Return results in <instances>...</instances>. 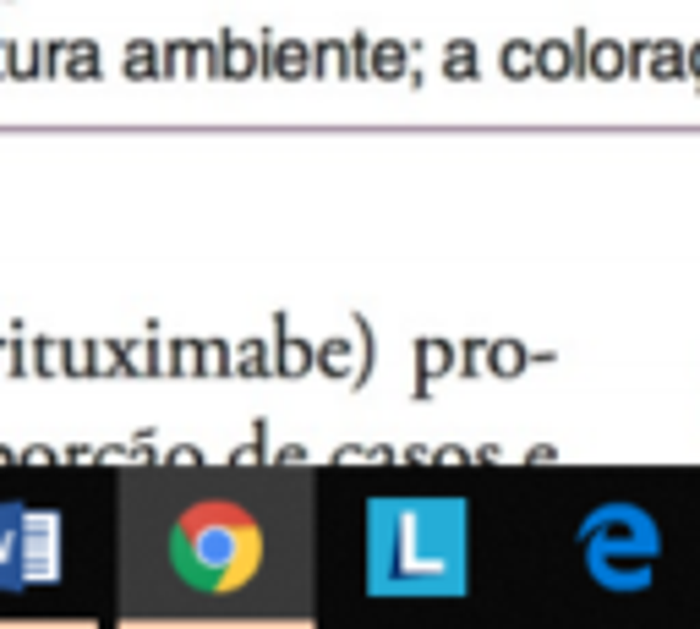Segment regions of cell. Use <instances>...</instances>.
<instances>
[{
  "instance_id": "obj_3",
  "label": "cell",
  "mask_w": 700,
  "mask_h": 629,
  "mask_svg": "<svg viewBox=\"0 0 700 629\" xmlns=\"http://www.w3.org/2000/svg\"><path fill=\"white\" fill-rule=\"evenodd\" d=\"M575 547L602 591H646L662 558V531L641 504H597L580 520Z\"/></svg>"
},
{
  "instance_id": "obj_1",
  "label": "cell",
  "mask_w": 700,
  "mask_h": 629,
  "mask_svg": "<svg viewBox=\"0 0 700 629\" xmlns=\"http://www.w3.org/2000/svg\"><path fill=\"white\" fill-rule=\"evenodd\" d=\"M301 465H175L121 481V591L143 618H312Z\"/></svg>"
},
{
  "instance_id": "obj_2",
  "label": "cell",
  "mask_w": 700,
  "mask_h": 629,
  "mask_svg": "<svg viewBox=\"0 0 700 629\" xmlns=\"http://www.w3.org/2000/svg\"><path fill=\"white\" fill-rule=\"evenodd\" d=\"M465 499H372L367 504V591L372 597H460L465 591Z\"/></svg>"
}]
</instances>
